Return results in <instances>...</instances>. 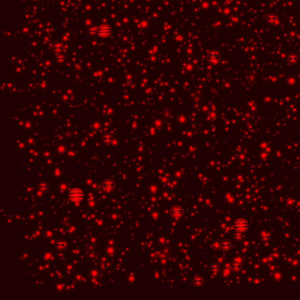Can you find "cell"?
Returning a JSON list of instances; mask_svg holds the SVG:
<instances>
[{"mask_svg":"<svg viewBox=\"0 0 300 300\" xmlns=\"http://www.w3.org/2000/svg\"><path fill=\"white\" fill-rule=\"evenodd\" d=\"M220 247L224 252H229L232 248V243L228 239H224L220 243Z\"/></svg>","mask_w":300,"mask_h":300,"instance_id":"cell-4","label":"cell"},{"mask_svg":"<svg viewBox=\"0 0 300 300\" xmlns=\"http://www.w3.org/2000/svg\"><path fill=\"white\" fill-rule=\"evenodd\" d=\"M83 197H84V193L79 189H74L69 194V198L72 202H80L83 199Z\"/></svg>","mask_w":300,"mask_h":300,"instance_id":"cell-2","label":"cell"},{"mask_svg":"<svg viewBox=\"0 0 300 300\" xmlns=\"http://www.w3.org/2000/svg\"><path fill=\"white\" fill-rule=\"evenodd\" d=\"M103 188L107 191H110L114 188V183L110 180H107L103 182Z\"/></svg>","mask_w":300,"mask_h":300,"instance_id":"cell-7","label":"cell"},{"mask_svg":"<svg viewBox=\"0 0 300 300\" xmlns=\"http://www.w3.org/2000/svg\"><path fill=\"white\" fill-rule=\"evenodd\" d=\"M241 260L242 259H238V260H235L230 266L231 270L234 271V272H238L240 271L242 269V265H241Z\"/></svg>","mask_w":300,"mask_h":300,"instance_id":"cell-5","label":"cell"},{"mask_svg":"<svg viewBox=\"0 0 300 300\" xmlns=\"http://www.w3.org/2000/svg\"><path fill=\"white\" fill-rule=\"evenodd\" d=\"M269 238H269V236H268V235H263V236L261 237V239H262V241H264V242H267V241H269Z\"/></svg>","mask_w":300,"mask_h":300,"instance_id":"cell-12","label":"cell"},{"mask_svg":"<svg viewBox=\"0 0 300 300\" xmlns=\"http://www.w3.org/2000/svg\"><path fill=\"white\" fill-rule=\"evenodd\" d=\"M210 270L213 272V273H218L220 270H221V267H220V265L219 264H218V263H213V264H211L210 265Z\"/></svg>","mask_w":300,"mask_h":300,"instance_id":"cell-8","label":"cell"},{"mask_svg":"<svg viewBox=\"0 0 300 300\" xmlns=\"http://www.w3.org/2000/svg\"><path fill=\"white\" fill-rule=\"evenodd\" d=\"M171 215L174 218H180L183 215V209L180 206H174L171 210Z\"/></svg>","mask_w":300,"mask_h":300,"instance_id":"cell-3","label":"cell"},{"mask_svg":"<svg viewBox=\"0 0 300 300\" xmlns=\"http://www.w3.org/2000/svg\"><path fill=\"white\" fill-rule=\"evenodd\" d=\"M66 246H67V244H66L64 241H63V240H59V241H57L56 244V247L57 249H59V250H63V249H64V248L66 247Z\"/></svg>","mask_w":300,"mask_h":300,"instance_id":"cell-9","label":"cell"},{"mask_svg":"<svg viewBox=\"0 0 300 300\" xmlns=\"http://www.w3.org/2000/svg\"><path fill=\"white\" fill-rule=\"evenodd\" d=\"M249 224L246 219L239 218L233 224V229L238 232H245L248 229Z\"/></svg>","mask_w":300,"mask_h":300,"instance_id":"cell-1","label":"cell"},{"mask_svg":"<svg viewBox=\"0 0 300 300\" xmlns=\"http://www.w3.org/2000/svg\"><path fill=\"white\" fill-rule=\"evenodd\" d=\"M193 284L196 287H201L204 284V278L201 275H196L193 279Z\"/></svg>","mask_w":300,"mask_h":300,"instance_id":"cell-6","label":"cell"},{"mask_svg":"<svg viewBox=\"0 0 300 300\" xmlns=\"http://www.w3.org/2000/svg\"><path fill=\"white\" fill-rule=\"evenodd\" d=\"M243 237H244L243 232H237V233L234 234V238L236 239H241V238H243Z\"/></svg>","mask_w":300,"mask_h":300,"instance_id":"cell-10","label":"cell"},{"mask_svg":"<svg viewBox=\"0 0 300 300\" xmlns=\"http://www.w3.org/2000/svg\"><path fill=\"white\" fill-rule=\"evenodd\" d=\"M103 140H104V142L109 143L111 141V136H109V135H107V136H105V137H104V138H103Z\"/></svg>","mask_w":300,"mask_h":300,"instance_id":"cell-11","label":"cell"}]
</instances>
